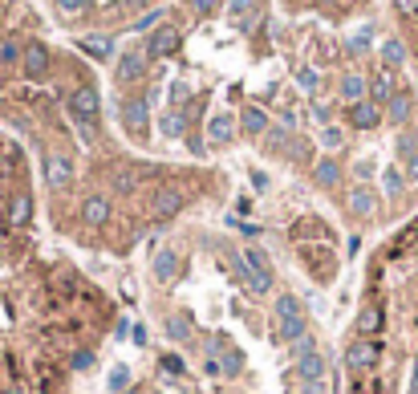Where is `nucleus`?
<instances>
[{"label": "nucleus", "instance_id": "c85d7f7f", "mask_svg": "<svg viewBox=\"0 0 418 394\" xmlns=\"http://www.w3.org/2000/svg\"><path fill=\"white\" fill-rule=\"evenodd\" d=\"M167 338H171V342H187V338H191V326H187V317H183V313L167 321Z\"/></svg>", "mask_w": 418, "mask_h": 394}, {"label": "nucleus", "instance_id": "f257e3e1", "mask_svg": "<svg viewBox=\"0 0 418 394\" xmlns=\"http://www.w3.org/2000/svg\"><path fill=\"white\" fill-rule=\"evenodd\" d=\"M386 326L378 345V370L357 394H418V215L382 252V277L370 289Z\"/></svg>", "mask_w": 418, "mask_h": 394}, {"label": "nucleus", "instance_id": "9b49d317", "mask_svg": "<svg viewBox=\"0 0 418 394\" xmlns=\"http://www.w3.org/2000/svg\"><path fill=\"white\" fill-rule=\"evenodd\" d=\"M150 273H155V280H162V285H167V280H175L179 277V252H175V248H159V252H155V264H150Z\"/></svg>", "mask_w": 418, "mask_h": 394}, {"label": "nucleus", "instance_id": "f8f14e48", "mask_svg": "<svg viewBox=\"0 0 418 394\" xmlns=\"http://www.w3.org/2000/svg\"><path fill=\"white\" fill-rule=\"evenodd\" d=\"M350 212H354L357 220H370V215L378 212V199H374V191L366 183H357L354 191H350Z\"/></svg>", "mask_w": 418, "mask_h": 394}, {"label": "nucleus", "instance_id": "58836bf2", "mask_svg": "<svg viewBox=\"0 0 418 394\" xmlns=\"http://www.w3.org/2000/svg\"><path fill=\"white\" fill-rule=\"evenodd\" d=\"M162 370H167V374H183V362H179L175 354H167V358H162Z\"/></svg>", "mask_w": 418, "mask_h": 394}, {"label": "nucleus", "instance_id": "4be33fe9", "mask_svg": "<svg viewBox=\"0 0 418 394\" xmlns=\"http://www.w3.org/2000/svg\"><path fill=\"white\" fill-rule=\"evenodd\" d=\"M183 126H187V118H183L179 106H171V110H162L159 114V131L167 134V138H183Z\"/></svg>", "mask_w": 418, "mask_h": 394}, {"label": "nucleus", "instance_id": "4468645a", "mask_svg": "<svg viewBox=\"0 0 418 394\" xmlns=\"http://www.w3.org/2000/svg\"><path fill=\"white\" fill-rule=\"evenodd\" d=\"M81 220L94 224V228H102V224L110 220V199L106 196H90L85 203H81Z\"/></svg>", "mask_w": 418, "mask_h": 394}, {"label": "nucleus", "instance_id": "a878e982", "mask_svg": "<svg viewBox=\"0 0 418 394\" xmlns=\"http://www.w3.org/2000/svg\"><path fill=\"white\" fill-rule=\"evenodd\" d=\"M20 57H25V49H20V41H13V37H4V41H0V69L16 66Z\"/></svg>", "mask_w": 418, "mask_h": 394}, {"label": "nucleus", "instance_id": "2eb2a0df", "mask_svg": "<svg viewBox=\"0 0 418 394\" xmlns=\"http://www.w3.org/2000/svg\"><path fill=\"white\" fill-rule=\"evenodd\" d=\"M386 118H390V126H406L414 118V98L410 94H394V102L386 106Z\"/></svg>", "mask_w": 418, "mask_h": 394}, {"label": "nucleus", "instance_id": "5701e85b", "mask_svg": "<svg viewBox=\"0 0 418 394\" xmlns=\"http://www.w3.org/2000/svg\"><path fill=\"white\" fill-rule=\"evenodd\" d=\"M240 126L248 134H264L268 131V114L260 110V106H244V114H240Z\"/></svg>", "mask_w": 418, "mask_h": 394}, {"label": "nucleus", "instance_id": "9d476101", "mask_svg": "<svg viewBox=\"0 0 418 394\" xmlns=\"http://www.w3.org/2000/svg\"><path fill=\"white\" fill-rule=\"evenodd\" d=\"M325 374H329V366H325L321 350H317V354H305V358H297V378H301V382H325Z\"/></svg>", "mask_w": 418, "mask_h": 394}, {"label": "nucleus", "instance_id": "1a4fd4ad", "mask_svg": "<svg viewBox=\"0 0 418 394\" xmlns=\"http://www.w3.org/2000/svg\"><path fill=\"white\" fill-rule=\"evenodd\" d=\"M350 122H354L357 131H374V126L382 122V106H378L374 98L354 102V106H350Z\"/></svg>", "mask_w": 418, "mask_h": 394}, {"label": "nucleus", "instance_id": "6e6552de", "mask_svg": "<svg viewBox=\"0 0 418 394\" xmlns=\"http://www.w3.org/2000/svg\"><path fill=\"white\" fill-rule=\"evenodd\" d=\"M69 179H73V163H69L65 155H49L45 159V183L53 191H61V187H69Z\"/></svg>", "mask_w": 418, "mask_h": 394}, {"label": "nucleus", "instance_id": "e433bc0d", "mask_svg": "<svg viewBox=\"0 0 418 394\" xmlns=\"http://www.w3.org/2000/svg\"><path fill=\"white\" fill-rule=\"evenodd\" d=\"M191 4V13H199V17H208L211 8H215V0H187Z\"/></svg>", "mask_w": 418, "mask_h": 394}, {"label": "nucleus", "instance_id": "4c0bfd02", "mask_svg": "<svg viewBox=\"0 0 418 394\" xmlns=\"http://www.w3.org/2000/svg\"><path fill=\"white\" fill-rule=\"evenodd\" d=\"M297 394H329V382H305Z\"/></svg>", "mask_w": 418, "mask_h": 394}, {"label": "nucleus", "instance_id": "a211bd4d", "mask_svg": "<svg viewBox=\"0 0 418 394\" xmlns=\"http://www.w3.org/2000/svg\"><path fill=\"white\" fill-rule=\"evenodd\" d=\"M313 179H317V187H338L341 183V163L338 159H317V167H313Z\"/></svg>", "mask_w": 418, "mask_h": 394}, {"label": "nucleus", "instance_id": "dca6fc26", "mask_svg": "<svg viewBox=\"0 0 418 394\" xmlns=\"http://www.w3.org/2000/svg\"><path fill=\"white\" fill-rule=\"evenodd\" d=\"M292 147V126H268L264 131V150L268 155H289Z\"/></svg>", "mask_w": 418, "mask_h": 394}, {"label": "nucleus", "instance_id": "6ab92c4d", "mask_svg": "<svg viewBox=\"0 0 418 394\" xmlns=\"http://www.w3.org/2000/svg\"><path fill=\"white\" fill-rule=\"evenodd\" d=\"M370 98L378 102V106H390L394 102V82H390V69H378L370 78Z\"/></svg>", "mask_w": 418, "mask_h": 394}, {"label": "nucleus", "instance_id": "72a5a7b5", "mask_svg": "<svg viewBox=\"0 0 418 394\" xmlns=\"http://www.w3.org/2000/svg\"><path fill=\"white\" fill-rule=\"evenodd\" d=\"M292 354H297V358H305V354H317V342H313V338H297V342H292Z\"/></svg>", "mask_w": 418, "mask_h": 394}, {"label": "nucleus", "instance_id": "2f4dec72", "mask_svg": "<svg viewBox=\"0 0 418 394\" xmlns=\"http://www.w3.org/2000/svg\"><path fill=\"white\" fill-rule=\"evenodd\" d=\"M321 143H325L329 150H338L341 143H345V134H341L338 126H321Z\"/></svg>", "mask_w": 418, "mask_h": 394}, {"label": "nucleus", "instance_id": "c9c22d12", "mask_svg": "<svg viewBox=\"0 0 418 394\" xmlns=\"http://www.w3.org/2000/svg\"><path fill=\"white\" fill-rule=\"evenodd\" d=\"M187 150H191V155H199V159H203V155H208V143H203L199 134H187Z\"/></svg>", "mask_w": 418, "mask_h": 394}, {"label": "nucleus", "instance_id": "a19ab883", "mask_svg": "<svg viewBox=\"0 0 418 394\" xmlns=\"http://www.w3.org/2000/svg\"><path fill=\"white\" fill-rule=\"evenodd\" d=\"M252 187H256V191H268V175H264V171H252Z\"/></svg>", "mask_w": 418, "mask_h": 394}, {"label": "nucleus", "instance_id": "b1692460", "mask_svg": "<svg viewBox=\"0 0 418 394\" xmlns=\"http://www.w3.org/2000/svg\"><path fill=\"white\" fill-rule=\"evenodd\" d=\"M179 208H183V196H179L175 187H162V191H155V212H159V215H175Z\"/></svg>", "mask_w": 418, "mask_h": 394}, {"label": "nucleus", "instance_id": "412c9836", "mask_svg": "<svg viewBox=\"0 0 418 394\" xmlns=\"http://www.w3.org/2000/svg\"><path fill=\"white\" fill-rule=\"evenodd\" d=\"M29 215H32V199L25 196V191H16L13 203H8V224H13V228H25Z\"/></svg>", "mask_w": 418, "mask_h": 394}, {"label": "nucleus", "instance_id": "20e7f679", "mask_svg": "<svg viewBox=\"0 0 418 394\" xmlns=\"http://www.w3.org/2000/svg\"><path fill=\"white\" fill-rule=\"evenodd\" d=\"M143 73H146V45H134V49H126L118 57V82L122 85L138 82Z\"/></svg>", "mask_w": 418, "mask_h": 394}, {"label": "nucleus", "instance_id": "7c9ffc66", "mask_svg": "<svg viewBox=\"0 0 418 394\" xmlns=\"http://www.w3.org/2000/svg\"><path fill=\"white\" fill-rule=\"evenodd\" d=\"M297 85H301V90H309V94H313V90L321 85V78H317V69H297Z\"/></svg>", "mask_w": 418, "mask_h": 394}, {"label": "nucleus", "instance_id": "0eeeda50", "mask_svg": "<svg viewBox=\"0 0 418 394\" xmlns=\"http://www.w3.org/2000/svg\"><path fill=\"white\" fill-rule=\"evenodd\" d=\"M20 66H25V78H32V82H41L49 73V49L41 45V41H32V45H25V57H20Z\"/></svg>", "mask_w": 418, "mask_h": 394}, {"label": "nucleus", "instance_id": "7ed1b4c3", "mask_svg": "<svg viewBox=\"0 0 418 394\" xmlns=\"http://www.w3.org/2000/svg\"><path fill=\"white\" fill-rule=\"evenodd\" d=\"M276 321H280V338L285 342H297L309 333V321H305V309L292 293H280L276 297Z\"/></svg>", "mask_w": 418, "mask_h": 394}, {"label": "nucleus", "instance_id": "39448f33", "mask_svg": "<svg viewBox=\"0 0 418 394\" xmlns=\"http://www.w3.org/2000/svg\"><path fill=\"white\" fill-rule=\"evenodd\" d=\"M146 118H150V102L143 98H126L122 102V126H126L130 134H146Z\"/></svg>", "mask_w": 418, "mask_h": 394}, {"label": "nucleus", "instance_id": "aec40b11", "mask_svg": "<svg viewBox=\"0 0 418 394\" xmlns=\"http://www.w3.org/2000/svg\"><path fill=\"white\" fill-rule=\"evenodd\" d=\"M232 126H236V118L232 114H215L208 122V138L215 143V147H224V143H232Z\"/></svg>", "mask_w": 418, "mask_h": 394}, {"label": "nucleus", "instance_id": "bb28decb", "mask_svg": "<svg viewBox=\"0 0 418 394\" xmlns=\"http://www.w3.org/2000/svg\"><path fill=\"white\" fill-rule=\"evenodd\" d=\"M78 45H81L85 53H90V57H110V49H114V45H110V37H81Z\"/></svg>", "mask_w": 418, "mask_h": 394}, {"label": "nucleus", "instance_id": "79ce46f5", "mask_svg": "<svg viewBox=\"0 0 418 394\" xmlns=\"http://www.w3.org/2000/svg\"><path fill=\"white\" fill-rule=\"evenodd\" d=\"M8 394H20V390H8Z\"/></svg>", "mask_w": 418, "mask_h": 394}, {"label": "nucleus", "instance_id": "cd10ccee", "mask_svg": "<svg viewBox=\"0 0 418 394\" xmlns=\"http://www.w3.org/2000/svg\"><path fill=\"white\" fill-rule=\"evenodd\" d=\"M394 13L418 33V0H394Z\"/></svg>", "mask_w": 418, "mask_h": 394}, {"label": "nucleus", "instance_id": "423d86ee", "mask_svg": "<svg viewBox=\"0 0 418 394\" xmlns=\"http://www.w3.org/2000/svg\"><path fill=\"white\" fill-rule=\"evenodd\" d=\"M179 29L175 25H162V29H155L150 33V41H146V57H171V53L179 49Z\"/></svg>", "mask_w": 418, "mask_h": 394}, {"label": "nucleus", "instance_id": "ddd939ff", "mask_svg": "<svg viewBox=\"0 0 418 394\" xmlns=\"http://www.w3.org/2000/svg\"><path fill=\"white\" fill-rule=\"evenodd\" d=\"M341 98L350 102V106H354V102H366V98H370V78H362V73H345V78H341Z\"/></svg>", "mask_w": 418, "mask_h": 394}, {"label": "nucleus", "instance_id": "f704fd0d", "mask_svg": "<svg viewBox=\"0 0 418 394\" xmlns=\"http://www.w3.org/2000/svg\"><path fill=\"white\" fill-rule=\"evenodd\" d=\"M134 171H118V175H114V187H118V191H134Z\"/></svg>", "mask_w": 418, "mask_h": 394}, {"label": "nucleus", "instance_id": "c756f323", "mask_svg": "<svg viewBox=\"0 0 418 394\" xmlns=\"http://www.w3.org/2000/svg\"><path fill=\"white\" fill-rule=\"evenodd\" d=\"M309 159H313V143H309V138H292L289 163H309Z\"/></svg>", "mask_w": 418, "mask_h": 394}, {"label": "nucleus", "instance_id": "f03ea898", "mask_svg": "<svg viewBox=\"0 0 418 394\" xmlns=\"http://www.w3.org/2000/svg\"><path fill=\"white\" fill-rule=\"evenodd\" d=\"M240 264H244V285H248L252 297H264L273 289V264H268V252H264V248H244Z\"/></svg>", "mask_w": 418, "mask_h": 394}, {"label": "nucleus", "instance_id": "f3484780", "mask_svg": "<svg viewBox=\"0 0 418 394\" xmlns=\"http://www.w3.org/2000/svg\"><path fill=\"white\" fill-rule=\"evenodd\" d=\"M227 20L236 29H248L256 20V0H227Z\"/></svg>", "mask_w": 418, "mask_h": 394}, {"label": "nucleus", "instance_id": "ea45409f", "mask_svg": "<svg viewBox=\"0 0 418 394\" xmlns=\"http://www.w3.org/2000/svg\"><path fill=\"white\" fill-rule=\"evenodd\" d=\"M90 354H85V350H78V354H73V362H69V366H73V370H90Z\"/></svg>", "mask_w": 418, "mask_h": 394}, {"label": "nucleus", "instance_id": "393cba45", "mask_svg": "<svg viewBox=\"0 0 418 394\" xmlns=\"http://www.w3.org/2000/svg\"><path fill=\"white\" fill-rule=\"evenodd\" d=\"M220 370H224V374H240L244 370V354L236 350V345L220 342Z\"/></svg>", "mask_w": 418, "mask_h": 394}, {"label": "nucleus", "instance_id": "473e14b6", "mask_svg": "<svg viewBox=\"0 0 418 394\" xmlns=\"http://www.w3.org/2000/svg\"><path fill=\"white\" fill-rule=\"evenodd\" d=\"M126 382H130V370L126 366H114L110 370V390H126Z\"/></svg>", "mask_w": 418, "mask_h": 394}]
</instances>
